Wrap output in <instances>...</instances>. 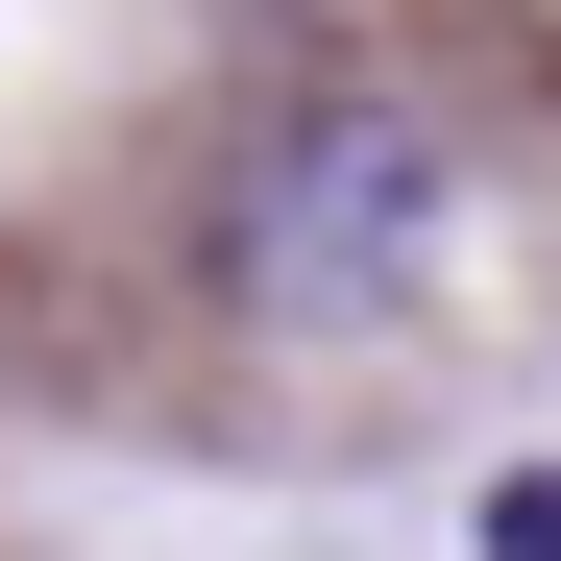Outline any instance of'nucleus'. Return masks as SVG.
<instances>
[{"instance_id": "nucleus-2", "label": "nucleus", "mask_w": 561, "mask_h": 561, "mask_svg": "<svg viewBox=\"0 0 561 561\" xmlns=\"http://www.w3.org/2000/svg\"><path fill=\"white\" fill-rule=\"evenodd\" d=\"M489 561H561V463H513V489H489Z\"/></svg>"}, {"instance_id": "nucleus-1", "label": "nucleus", "mask_w": 561, "mask_h": 561, "mask_svg": "<svg viewBox=\"0 0 561 561\" xmlns=\"http://www.w3.org/2000/svg\"><path fill=\"white\" fill-rule=\"evenodd\" d=\"M463 244V147L415 99H318L244 171V294L268 318H415V268Z\"/></svg>"}]
</instances>
